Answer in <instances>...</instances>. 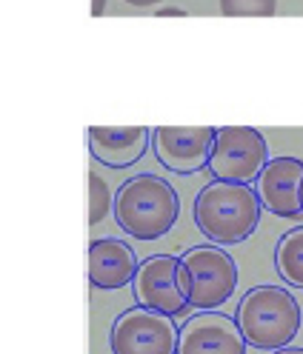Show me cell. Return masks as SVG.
Instances as JSON below:
<instances>
[{
  "label": "cell",
  "instance_id": "cell-1",
  "mask_svg": "<svg viewBox=\"0 0 303 354\" xmlns=\"http://www.w3.org/2000/svg\"><path fill=\"white\" fill-rule=\"evenodd\" d=\"M264 203L249 183L212 180L194 197V223L214 246H237L261 223Z\"/></svg>",
  "mask_w": 303,
  "mask_h": 354
},
{
  "label": "cell",
  "instance_id": "cell-2",
  "mask_svg": "<svg viewBox=\"0 0 303 354\" xmlns=\"http://www.w3.org/2000/svg\"><path fill=\"white\" fill-rule=\"evenodd\" d=\"M181 217V197L169 180L143 171L135 174L115 194V220L135 240H158L172 232Z\"/></svg>",
  "mask_w": 303,
  "mask_h": 354
},
{
  "label": "cell",
  "instance_id": "cell-3",
  "mask_svg": "<svg viewBox=\"0 0 303 354\" xmlns=\"http://www.w3.org/2000/svg\"><path fill=\"white\" fill-rule=\"evenodd\" d=\"M235 320L252 348L277 351L297 337L300 306L284 286H255L237 303Z\"/></svg>",
  "mask_w": 303,
  "mask_h": 354
},
{
  "label": "cell",
  "instance_id": "cell-4",
  "mask_svg": "<svg viewBox=\"0 0 303 354\" xmlns=\"http://www.w3.org/2000/svg\"><path fill=\"white\" fill-rule=\"evenodd\" d=\"M132 292L138 306L155 308L160 315H189L194 312L189 303V272L175 254H152L140 263L132 280Z\"/></svg>",
  "mask_w": 303,
  "mask_h": 354
},
{
  "label": "cell",
  "instance_id": "cell-5",
  "mask_svg": "<svg viewBox=\"0 0 303 354\" xmlns=\"http://www.w3.org/2000/svg\"><path fill=\"white\" fill-rule=\"evenodd\" d=\"M189 272V303L194 312L221 308L237 289V263L223 246H192L181 254Z\"/></svg>",
  "mask_w": 303,
  "mask_h": 354
},
{
  "label": "cell",
  "instance_id": "cell-6",
  "mask_svg": "<svg viewBox=\"0 0 303 354\" xmlns=\"http://www.w3.org/2000/svg\"><path fill=\"white\" fill-rule=\"evenodd\" d=\"M266 138L252 126H221L214 151L209 160V171L214 180L229 183H252L261 177L269 163Z\"/></svg>",
  "mask_w": 303,
  "mask_h": 354
},
{
  "label": "cell",
  "instance_id": "cell-7",
  "mask_svg": "<svg viewBox=\"0 0 303 354\" xmlns=\"http://www.w3.org/2000/svg\"><path fill=\"white\" fill-rule=\"evenodd\" d=\"M178 337L181 328H175L169 315L132 306L112 323L109 346L112 354H178Z\"/></svg>",
  "mask_w": 303,
  "mask_h": 354
},
{
  "label": "cell",
  "instance_id": "cell-8",
  "mask_svg": "<svg viewBox=\"0 0 303 354\" xmlns=\"http://www.w3.org/2000/svg\"><path fill=\"white\" fill-rule=\"evenodd\" d=\"M218 129L214 126H158L152 129V149L163 169L194 174L209 166Z\"/></svg>",
  "mask_w": 303,
  "mask_h": 354
},
{
  "label": "cell",
  "instance_id": "cell-9",
  "mask_svg": "<svg viewBox=\"0 0 303 354\" xmlns=\"http://www.w3.org/2000/svg\"><path fill=\"white\" fill-rule=\"evenodd\" d=\"M246 346L237 320L218 308L189 315L178 337V354H246Z\"/></svg>",
  "mask_w": 303,
  "mask_h": 354
},
{
  "label": "cell",
  "instance_id": "cell-10",
  "mask_svg": "<svg viewBox=\"0 0 303 354\" xmlns=\"http://www.w3.org/2000/svg\"><path fill=\"white\" fill-rule=\"evenodd\" d=\"M255 183L266 212L277 217L303 214V160L272 158Z\"/></svg>",
  "mask_w": 303,
  "mask_h": 354
},
{
  "label": "cell",
  "instance_id": "cell-11",
  "mask_svg": "<svg viewBox=\"0 0 303 354\" xmlns=\"http://www.w3.org/2000/svg\"><path fill=\"white\" fill-rule=\"evenodd\" d=\"M140 269L135 249L120 237H98L89 246V283L103 292H118Z\"/></svg>",
  "mask_w": 303,
  "mask_h": 354
},
{
  "label": "cell",
  "instance_id": "cell-12",
  "mask_svg": "<svg viewBox=\"0 0 303 354\" xmlns=\"http://www.w3.org/2000/svg\"><path fill=\"white\" fill-rule=\"evenodd\" d=\"M152 143V129L146 126H92L89 151L92 158L109 169L135 166Z\"/></svg>",
  "mask_w": 303,
  "mask_h": 354
},
{
  "label": "cell",
  "instance_id": "cell-13",
  "mask_svg": "<svg viewBox=\"0 0 303 354\" xmlns=\"http://www.w3.org/2000/svg\"><path fill=\"white\" fill-rule=\"evenodd\" d=\"M275 269L289 289H303V226L289 229L277 240Z\"/></svg>",
  "mask_w": 303,
  "mask_h": 354
},
{
  "label": "cell",
  "instance_id": "cell-14",
  "mask_svg": "<svg viewBox=\"0 0 303 354\" xmlns=\"http://www.w3.org/2000/svg\"><path fill=\"white\" fill-rule=\"evenodd\" d=\"M109 212H115V197L103 177L89 171V226H98Z\"/></svg>",
  "mask_w": 303,
  "mask_h": 354
},
{
  "label": "cell",
  "instance_id": "cell-15",
  "mask_svg": "<svg viewBox=\"0 0 303 354\" xmlns=\"http://www.w3.org/2000/svg\"><path fill=\"white\" fill-rule=\"evenodd\" d=\"M277 0H221L226 17H272Z\"/></svg>",
  "mask_w": 303,
  "mask_h": 354
},
{
  "label": "cell",
  "instance_id": "cell-16",
  "mask_svg": "<svg viewBox=\"0 0 303 354\" xmlns=\"http://www.w3.org/2000/svg\"><path fill=\"white\" fill-rule=\"evenodd\" d=\"M155 17H186V12H183V9H172V6H169V9H158V12H155Z\"/></svg>",
  "mask_w": 303,
  "mask_h": 354
},
{
  "label": "cell",
  "instance_id": "cell-17",
  "mask_svg": "<svg viewBox=\"0 0 303 354\" xmlns=\"http://www.w3.org/2000/svg\"><path fill=\"white\" fill-rule=\"evenodd\" d=\"M129 6H140V9H146V6H160L163 0H126Z\"/></svg>",
  "mask_w": 303,
  "mask_h": 354
},
{
  "label": "cell",
  "instance_id": "cell-18",
  "mask_svg": "<svg viewBox=\"0 0 303 354\" xmlns=\"http://www.w3.org/2000/svg\"><path fill=\"white\" fill-rule=\"evenodd\" d=\"M106 12V0H92V17H103Z\"/></svg>",
  "mask_w": 303,
  "mask_h": 354
},
{
  "label": "cell",
  "instance_id": "cell-19",
  "mask_svg": "<svg viewBox=\"0 0 303 354\" xmlns=\"http://www.w3.org/2000/svg\"><path fill=\"white\" fill-rule=\"evenodd\" d=\"M272 354H303V348L300 346H284V348H277Z\"/></svg>",
  "mask_w": 303,
  "mask_h": 354
}]
</instances>
